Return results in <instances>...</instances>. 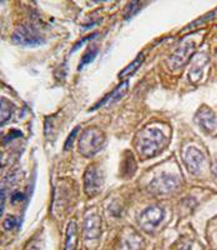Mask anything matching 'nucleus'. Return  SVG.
Masks as SVG:
<instances>
[{
	"label": "nucleus",
	"instance_id": "6ab92c4d",
	"mask_svg": "<svg viewBox=\"0 0 217 250\" xmlns=\"http://www.w3.org/2000/svg\"><path fill=\"white\" fill-rule=\"evenodd\" d=\"M140 8H141V4L138 3V1L130 3L129 5L126 6V15H125V18H126V19H130L131 17H134V15L140 10Z\"/></svg>",
	"mask_w": 217,
	"mask_h": 250
},
{
	"label": "nucleus",
	"instance_id": "4468645a",
	"mask_svg": "<svg viewBox=\"0 0 217 250\" xmlns=\"http://www.w3.org/2000/svg\"><path fill=\"white\" fill-rule=\"evenodd\" d=\"M78 247V225L75 220H71L66 229V242L64 250H77Z\"/></svg>",
	"mask_w": 217,
	"mask_h": 250
},
{
	"label": "nucleus",
	"instance_id": "a211bd4d",
	"mask_svg": "<svg viewBox=\"0 0 217 250\" xmlns=\"http://www.w3.org/2000/svg\"><path fill=\"white\" fill-rule=\"evenodd\" d=\"M13 113V104L10 102H6L5 99H1V125L5 124Z\"/></svg>",
	"mask_w": 217,
	"mask_h": 250
},
{
	"label": "nucleus",
	"instance_id": "f03ea898",
	"mask_svg": "<svg viewBox=\"0 0 217 250\" xmlns=\"http://www.w3.org/2000/svg\"><path fill=\"white\" fill-rule=\"evenodd\" d=\"M105 134L98 128H89L79 139V151L84 156L95 155L104 146Z\"/></svg>",
	"mask_w": 217,
	"mask_h": 250
},
{
	"label": "nucleus",
	"instance_id": "412c9836",
	"mask_svg": "<svg viewBox=\"0 0 217 250\" xmlns=\"http://www.w3.org/2000/svg\"><path fill=\"white\" fill-rule=\"evenodd\" d=\"M79 129H80L79 126H78V128H75L73 130V133L69 135V138L66 139V143H65V145H64L65 150H69V149H71V146H73V144H74V139H75V137H77V134L79 133Z\"/></svg>",
	"mask_w": 217,
	"mask_h": 250
},
{
	"label": "nucleus",
	"instance_id": "0eeeda50",
	"mask_svg": "<svg viewBox=\"0 0 217 250\" xmlns=\"http://www.w3.org/2000/svg\"><path fill=\"white\" fill-rule=\"evenodd\" d=\"M178 187V176L171 175V174H162L151 182V184L149 185V189L155 194H167L175 190Z\"/></svg>",
	"mask_w": 217,
	"mask_h": 250
},
{
	"label": "nucleus",
	"instance_id": "f3484780",
	"mask_svg": "<svg viewBox=\"0 0 217 250\" xmlns=\"http://www.w3.org/2000/svg\"><path fill=\"white\" fill-rule=\"evenodd\" d=\"M98 54H99V49H98V46H95V45L89 46L88 50L85 51V54L82 55L81 62H80L79 69H82L85 65L90 64V62H93V60L95 59L96 57H98Z\"/></svg>",
	"mask_w": 217,
	"mask_h": 250
},
{
	"label": "nucleus",
	"instance_id": "9d476101",
	"mask_svg": "<svg viewBox=\"0 0 217 250\" xmlns=\"http://www.w3.org/2000/svg\"><path fill=\"white\" fill-rule=\"evenodd\" d=\"M101 231V218L98 214H89L84 222V235L86 240L99 238Z\"/></svg>",
	"mask_w": 217,
	"mask_h": 250
},
{
	"label": "nucleus",
	"instance_id": "393cba45",
	"mask_svg": "<svg viewBox=\"0 0 217 250\" xmlns=\"http://www.w3.org/2000/svg\"><path fill=\"white\" fill-rule=\"evenodd\" d=\"M95 37H96V34H91V35H89L88 38H84V39H82V40H80V43H78L77 45L74 46L73 50H71V51H75V50H77V49H79L80 46H81L82 44H84L85 42H86V40H90V39H93V38H95Z\"/></svg>",
	"mask_w": 217,
	"mask_h": 250
},
{
	"label": "nucleus",
	"instance_id": "9b49d317",
	"mask_svg": "<svg viewBox=\"0 0 217 250\" xmlns=\"http://www.w3.org/2000/svg\"><path fill=\"white\" fill-rule=\"evenodd\" d=\"M142 247V238L131 229H126L116 250H140Z\"/></svg>",
	"mask_w": 217,
	"mask_h": 250
},
{
	"label": "nucleus",
	"instance_id": "2eb2a0df",
	"mask_svg": "<svg viewBox=\"0 0 217 250\" xmlns=\"http://www.w3.org/2000/svg\"><path fill=\"white\" fill-rule=\"evenodd\" d=\"M144 59H145L144 54H138V57H136V59L134 60V62H131L130 65H127L126 68H125L121 73H120V74H118V78H120V79H124V78L133 75L134 73H135V71L140 68L141 64L144 62Z\"/></svg>",
	"mask_w": 217,
	"mask_h": 250
},
{
	"label": "nucleus",
	"instance_id": "f8f14e48",
	"mask_svg": "<svg viewBox=\"0 0 217 250\" xmlns=\"http://www.w3.org/2000/svg\"><path fill=\"white\" fill-rule=\"evenodd\" d=\"M207 62H209V58H207V55L206 54H203V53L197 54L196 57H195L194 64H192L189 73V78L191 82L194 83L200 82L201 78H202L203 75V71H205V66L207 65Z\"/></svg>",
	"mask_w": 217,
	"mask_h": 250
},
{
	"label": "nucleus",
	"instance_id": "20e7f679",
	"mask_svg": "<svg viewBox=\"0 0 217 250\" xmlns=\"http://www.w3.org/2000/svg\"><path fill=\"white\" fill-rule=\"evenodd\" d=\"M165 211L160 207H150L145 209L138 218L140 228L146 233H153L164 220Z\"/></svg>",
	"mask_w": 217,
	"mask_h": 250
},
{
	"label": "nucleus",
	"instance_id": "39448f33",
	"mask_svg": "<svg viewBox=\"0 0 217 250\" xmlns=\"http://www.w3.org/2000/svg\"><path fill=\"white\" fill-rule=\"evenodd\" d=\"M102 173L96 164H91L84 175V189L89 196L99 194L102 188Z\"/></svg>",
	"mask_w": 217,
	"mask_h": 250
},
{
	"label": "nucleus",
	"instance_id": "bb28decb",
	"mask_svg": "<svg viewBox=\"0 0 217 250\" xmlns=\"http://www.w3.org/2000/svg\"><path fill=\"white\" fill-rule=\"evenodd\" d=\"M216 58H217V50H216Z\"/></svg>",
	"mask_w": 217,
	"mask_h": 250
},
{
	"label": "nucleus",
	"instance_id": "5701e85b",
	"mask_svg": "<svg viewBox=\"0 0 217 250\" xmlns=\"http://www.w3.org/2000/svg\"><path fill=\"white\" fill-rule=\"evenodd\" d=\"M24 199V194L20 193V191H15V193H13L12 195V203H18V202H21V200Z\"/></svg>",
	"mask_w": 217,
	"mask_h": 250
},
{
	"label": "nucleus",
	"instance_id": "a878e982",
	"mask_svg": "<svg viewBox=\"0 0 217 250\" xmlns=\"http://www.w3.org/2000/svg\"><path fill=\"white\" fill-rule=\"evenodd\" d=\"M212 173H214L215 175V179L217 180V160L214 163V165H212Z\"/></svg>",
	"mask_w": 217,
	"mask_h": 250
},
{
	"label": "nucleus",
	"instance_id": "7ed1b4c3",
	"mask_svg": "<svg viewBox=\"0 0 217 250\" xmlns=\"http://www.w3.org/2000/svg\"><path fill=\"white\" fill-rule=\"evenodd\" d=\"M12 39L15 44L24 46H35L44 43V38L40 31L30 24L18 26L17 30L13 33Z\"/></svg>",
	"mask_w": 217,
	"mask_h": 250
},
{
	"label": "nucleus",
	"instance_id": "6e6552de",
	"mask_svg": "<svg viewBox=\"0 0 217 250\" xmlns=\"http://www.w3.org/2000/svg\"><path fill=\"white\" fill-rule=\"evenodd\" d=\"M183 162L190 173L200 174L205 163V155L198 149L189 148L183 153Z\"/></svg>",
	"mask_w": 217,
	"mask_h": 250
},
{
	"label": "nucleus",
	"instance_id": "423d86ee",
	"mask_svg": "<svg viewBox=\"0 0 217 250\" xmlns=\"http://www.w3.org/2000/svg\"><path fill=\"white\" fill-rule=\"evenodd\" d=\"M195 48H196V44L192 40L189 42H183L181 43V45L176 49V51L170 58V68L172 70H176V69L182 68L190 59L194 55Z\"/></svg>",
	"mask_w": 217,
	"mask_h": 250
},
{
	"label": "nucleus",
	"instance_id": "b1692460",
	"mask_svg": "<svg viewBox=\"0 0 217 250\" xmlns=\"http://www.w3.org/2000/svg\"><path fill=\"white\" fill-rule=\"evenodd\" d=\"M18 137H21V133H20V131H18V130H12L10 133H9V135H6L5 143L10 142L12 139H14V138H18Z\"/></svg>",
	"mask_w": 217,
	"mask_h": 250
},
{
	"label": "nucleus",
	"instance_id": "1a4fd4ad",
	"mask_svg": "<svg viewBox=\"0 0 217 250\" xmlns=\"http://www.w3.org/2000/svg\"><path fill=\"white\" fill-rule=\"evenodd\" d=\"M196 123L206 133H215L217 130V117L210 108L202 106L196 114Z\"/></svg>",
	"mask_w": 217,
	"mask_h": 250
},
{
	"label": "nucleus",
	"instance_id": "4be33fe9",
	"mask_svg": "<svg viewBox=\"0 0 217 250\" xmlns=\"http://www.w3.org/2000/svg\"><path fill=\"white\" fill-rule=\"evenodd\" d=\"M15 227H17V219L14 216H8L4 220V228H5L6 230H12Z\"/></svg>",
	"mask_w": 217,
	"mask_h": 250
},
{
	"label": "nucleus",
	"instance_id": "ddd939ff",
	"mask_svg": "<svg viewBox=\"0 0 217 250\" xmlns=\"http://www.w3.org/2000/svg\"><path fill=\"white\" fill-rule=\"evenodd\" d=\"M127 88H129V82L121 83V84H120V85H118V88L115 89V90L111 91L109 95H106V97H105L104 99L101 100V102H99L98 104H95V105H94L93 108L90 109V111L96 110V109L100 108V106H102L104 104H109V103H115V102H118V99H121V98L125 95V93L127 91Z\"/></svg>",
	"mask_w": 217,
	"mask_h": 250
},
{
	"label": "nucleus",
	"instance_id": "aec40b11",
	"mask_svg": "<svg viewBox=\"0 0 217 250\" xmlns=\"http://www.w3.org/2000/svg\"><path fill=\"white\" fill-rule=\"evenodd\" d=\"M215 17H217V9L215 10V12L210 13V14L205 15V17H202L201 19H198L197 21H194V23L189 26V29L194 28V26H196V25H200V24H202V23H206V21H209L210 19H212V18H215Z\"/></svg>",
	"mask_w": 217,
	"mask_h": 250
},
{
	"label": "nucleus",
	"instance_id": "dca6fc26",
	"mask_svg": "<svg viewBox=\"0 0 217 250\" xmlns=\"http://www.w3.org/2000/svg\"><path fill=\"white\" fill-rule=\"evenodd\" d=\"M121 170L122 173H125V176H127V178L133 176L134 173H135L136 163L135 158H134V155L131 153H127V159H124Z\"/></svg>",
	"mask_w": 217,
	"mask_h": 250
},
{
	"label": "nucleus",
	"instance_id": "f257e3e1",
	"mask_svg": "<svg viewBox=\"0 0 217 250\" xmlns=\"http://www.w3.org/2000/svg\"><path fill=\"white\" fill-rule=\"evenodd\" d=\"M169 144L164 131L156 128L140 130L136 135L135 148L142 158H153L160 154Z\"/></svg>",
	"mask_w": 217,
	"mask_h": 250
}]
</instances>
